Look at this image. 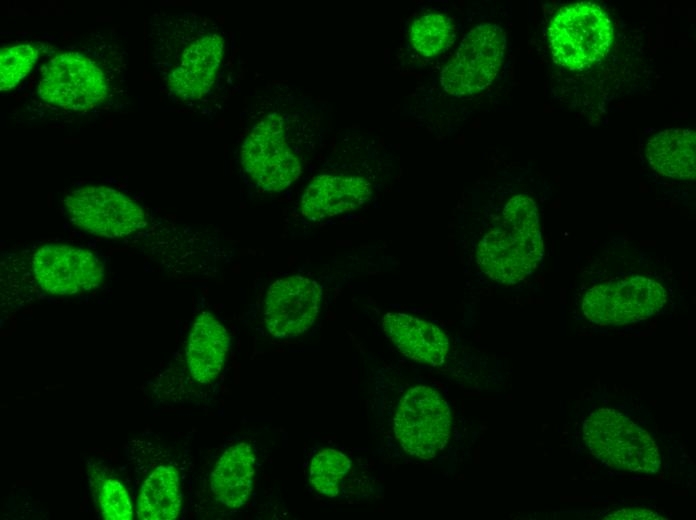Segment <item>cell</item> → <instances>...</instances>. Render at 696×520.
Masks as SVG:
<instances>
[{"label": "cell", "mask_w": 696, "mask_h": 520, "mask_svg": "<svg viewBox=\"0 0 696 520\" xmlns=\"http://www.w3.org/2000/svg\"><path fill=\"white\" fill-rule=\"evenodd\" d=\"M543 253L536 204L528 196L516 195L505 205L501 223L480 241L477 262L492 280L512 285L532 273Z\"/></svg>", "instance_id": "6da1fadb"}, {"label": "cell", "mask_w": 696, "mask_h": 520, "mask_svg": "<svg viewBox=\"0 0 696 520\" xmlns=\"http://www.w3.org/2000/svg\"><path fill=\"white\" fill-rule=\"evenodd\" d=\"M116 76L96 52L70 47L42 67L37 96L46 104L76 113L100 108L115 92Z\"/></svg>", "instance_id": "7a4b0ae2"}, {"label": "cell", "mask_w": 696, "mask_h": 520, "mask_svg": "<svg viewBox=\"0 0 696 520\" xmlns=\"http://www.w3.org/2000/svg\"><path fill=\"white\" fill-rule=\"evenodd\" d=\"M583 439L591 454L606 466L653 475L661 455L653 437L623 413L600 408L583 423Z\"/></svg>", "instance_id": "3957f363"}, {"label": "cell", "mask_w": 696, "mask_h": 520, "mask_svg": "<svg viewBox=\"0 0 696 520\" xmlns=\"http://www.w3.org/2000/svg\"><path fill=\"white\" fill-rule=\"evenodd\" d=\"M613 39L606 12L592 2L562 7L549 24V43L554 60L569 69L582 70L601 61Z\"/></svg>", "instance_id": "277c9868"}, {"label": "cell", "mask_w": 696, "mask_h": 520, "mask_svg": "<svg viewBox=\"0 0 696 520\" xmlns=\"http://www.w3.org/2000/svg\"><path fill=\"white\" fill-rule=\"evenodd\" d=\"M240 162L246 178L262 191L284 190L299 178L302 165L286 139L281 114H268L252 128L242 144Z\"/></svg>", "instance_id": "5b68a950"}, {"label": "cell", "mask_w": 696, "mask_h": 520, "mask_svg": "<svg viewBox=\"0 0 696 520\" xmlns=\"http://www.w3.org/2000/svg\"><path fill=\"white\" fill-rule=\"evenodd\" d=\"M450 432V408L436 390L419 385L405 393L394 417V433L405 452L431 459L443 450Z\"/></svg>", "instance_id": "8992f818"}, {"label": "cell", "mask_w": 696, "mask_h": 520, "mask_svg": "<svg viewBox=\"0 0 696 520\" xmlns=\"http://www.w3.org/2000/svg\"><path fill=\"white\" fill-rule=\"evenodd\" d=\"M667 292L657 281L633 276L595 285L582 300V312L597 325H626L655 315L666 303Z\"/></svg>", "instance_id": "52a82bcc"}, {"label": "cell", "mask_w": 696, "mask_h": 520, "mask_svg": "<svg viewBox=\"0 0 696 520\" xmlns=\"http://www.w3.org/2000/svg\"><path fill=\"white\" fill-rule=\"evenodd\" d=\"M71 223L106 238H121L147 224L142 207L129 196L106 186H84L68 193L63 201Z\"/></svg>", "instance_id": "ba28073f"}, {"label": "cell", "mask_w": 696, "mask_h": 520, "mask_svg": "<svg viewBox=\"0 0 696 520\" xmlns=\"http://www.w3.org/2000/svg\"><path fill=\"white\" fill-rule=\"evenodd\" d=\"M505 47L500 26L485 23L472 29L441 72L445 92L462 97L486 88L500 70Z\"/></svg>", "instance_id": "9c48e42d"}, {"label": "cell", "mask_w": 696, "mask_h": 520, "mask_svg": "<svg viewBox=\"0 0 696 520\" xmlns=\"http://www.w3.org/2000/svg\"><path fill=\"white\" fill-rule=\"evenodd\" d=\"M32 270L38 285L54 295H73L95 289L105 269L92 252L67 244H46L32 257Z\"/></svg>", "instance_id": "30bf717a"}, {"label": "cell", "mask_w": 696, "mask_h": 520, "mask_svg": "<svg viewBox=\"0 0 696 520\" xmlns=\"http://www.w3.org/2000/svg\"><path fill=\"white\" fill-rule=\"evenodd\" d=\"M322 299L318 283L301 275L276 280L268 288L264 303V322L275 338H293L306 332L315 322Z\"/></svg>", "instance_id": "8fae6325"}, {"label": "cell", "mask_w": 696, "mask_h": 520, "mask_svg": "<svg viewBox=\"0 0 696 520\" xmlns=\"http://www.w3.org/2000/svg\"><path fill=\"white\" fill-rule=\"evenodd\" d=\"M223 38L215 32L188 37L166 69L170 92L183 100L199 99L211 88L223 55Z\"/></svg>", "instance_id": "7c38bea8"}, {"label": "cell", "mask_w": 696, "mask_h": 520, "mask_svg": "<svg viewBox=\"0 0 696 520\" xmlns=\"http://www.w3.org/2000/svg\"><path fill=\"white\" fill-rule=\"evenodd\" d=\"M371 193V185L364 178L318 175L303 193L301 213L310 221L322 220L359 208Z\"/></svg>", "instance_id": "4fadbf2b"}, {"label": "cell", "mask_w": 696, "mask_h": 520, "mask_svg": "<svg viewBox=\"0 0 696 520\" xmlns=\"http://www.w3.org/2000/svg\"><path fill=\"white\" fill-rule=\"evenodd\" d=\"M382 327L385 335L408 358L434 367L445 362L449 339L434 324L405 313H387Z\"/></svg>", "instance_id": "5bb4252c"}, {"label": "cell", "mask_w": 696, "mask_h": 520, "mask_svg": "<svg viewBox=\"0 0 696 520\" xmlns=\"http://www.w3.org/2000/svg\"><path fill=\"white\" fill-rule=\"evenodd\" d=\"M230 337L222 323L210 312H202L194 321L187 346L186 362L194 380L213 381L224 366Z\"/></svg>", "instance_id": "9a60e30c"}, {"label": "cell", "mask_w": 696, "mask_h": 520, "mask_svg": "<svg viewBox=\"0 0 696 520\" xmlns=\"http://www.w3.org/2000/svg\"><path fill=\"white\" fill-rule=\"evenodd\" d=\"M254 467L255 454L249 444L241 442L227 448L210 475L215 498L230 508L243 506L252 492Z\"/></svg>", "instance_id": "2e32d148"}, {"label": "cell", "mask_w": 696, "mask_h": 520, "mask_svg": "<svg viewBox=\"0 0 696 520\" xmlns=\"http://www.w3.org/2000/svg\"><path fill=\"white\" fill-rule=\"evenodd\" d=\"M646 155L651 167L661 175L694 180L696 174V134L674 128L656 134L648 143Z\"/></svg>", "instance_id": "e0dca14e"}, {"label": "cell", "mask_w": 696, "mask_h": 520, "mask_svg": "<svg viewBox=\"0 0 696 520\" xmlns=\"http://www.w3.org/2000/svg\"><path fill=\"white\" fill-rule=\"evenodd\" d=\"M182 496L175 467L155 468L141 486L136 513L144 520H172L179 515Z\"/></svg>", "instance_id": "ac0fdd59"}, {"label": "cell", "mask_w": 696, "mask_h": 520, "mask_svg": "<svg viewBox=\"0 0 696 520\" xmlns=\"http://www.w3.org/2000/svg\"><path fill=\"white\" fill-rule=\"evenodd\" d=\"M410 41L413 48L425 57H433L448 46L452 37L449 18L440 13L425 14L411 25Z\"/></svg>", "instance_id": "d6986e66"}, {"label": "cell", "mask_w": 696, "mask_h": 520, "mask_svg": "<svg viewBox=\"0 0 696 520\" xmlns=\"http://www.w3.org/2000/svg\"><path fill=\"white\" fill-rule=\"evenodd\" d=\"M351 467L350 459L341 451L327 448L314 455L310 464V481L323 495L334 497L339 484Z\"/></svg>", "instance_id": "ffe728a7"}, {"label": "cell", "mask_w": 696, "mask_h": 520, "mask_svg": "<svg viewBox=\"0 0 696 520\" xmlns=\"http://www.w3.org/2000/svg\"><path fill=\"white\" fill-rule=\"evenodd\" d=\"M40 53V45L36 43L27 42L3 47L0 53L1 91L16 87L30 73Z\"/></svg>", "instance_id": "44dd1931"}, {"label": "cell", "mask_w": 696, "mask_h": 520, "mask_svg": "<svg viewBox=\"0 0 696 520\" xmlns=\"http://www.w3.org/2000/svg\"><path fill=\"white\" fill-rule=\"evenodd\" d=\"M99 503L103 519H132L133 510L129 494L116 478H110L104 482L99 494Z\"/></svg>", "instance_id": "7402d4cb"}, {"label": "cell", "mask_w": 696, "mask_h": 520, "mask_svg": "<svg viewBox=\"0 0 696 520\" xmlns=\"http://www.w3.org/2000/svg\"><path fill=\"white\" fill-rule=\"evenodd\" d=\"M606 520H659L665 519L658 513L639 507H625L607 514Z\"/></svg>", "instance_id": "603a6c76"}]
</instances>
